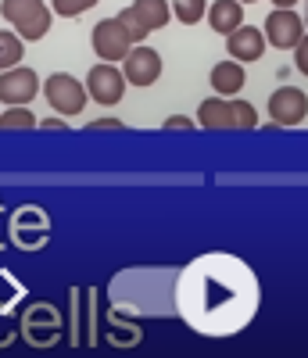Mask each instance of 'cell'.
<instances>
[{
	"mask_svg": "<svg viewBox=\"0 0 308 358\" xmlns=\"http://www.w3.org/2000/svg\"><path fill=\"white\" fill-rule=\"evenodd\" d=\"M40 90H43V97H47V104L57 111V115H65V118H72V115H79L83 108H86V86L76 79V76H69V72H54L47 83H40Z\"/></svg>",
	"mask_w": 308,
	"mask_h": 358,
	"instance_id": "cell-1",
	"label": "cell"
},
{
	"mask_svg": "<svg viewBox=\"0 0 308 358\" xmlns=\"http://www.w3.org/2000/svg\"><path fill=\"white\" fill-rule=\"evenodd\" d=\"M86 97H94L104 108H115L122 97H126V76H122L111 62H97L86 72Z\"/></svg>",
	"mask_w": 308,
	"mask_h": 358,
	"instance_id": "cell-2",
	"label": "cell"
},
{
	"mask_svg": "<svg viewBox=\"0 0 308 358\" xmlns=\"http://www.w3.org/2000/svg\"><path fill=\"white\" fill-rule=\"evenodd\" d=\"M122 76H126V86H154L162 79V54L154 47L133 43L122 57Z\"/></svg>",
	"mask_w": 308,
	"mask_h": 358,
	"instance_id": "cell-3",
	"label": "cell"
},
{
	"mask_svg": "<svg viewBox=\"0 0 308 358\" xmlns=\"http://www.w3.org/2000/svg\"><path fill=\"white\" fill-rule=\"evenodd\" d=\"M90 43H94V54L101 57V62H122V57L130 54V47H133V40H130V33L122 29V22L118 18H104V22H97L94 25V33H90Z\"/></svg>",
	"mask_w": 308,
	"mask_h": 358,
	"instance_id": "cell-4",
	"label": "cell"
},
{
	"mask_svg": "<svg viewBox=\"0 0 308 358\" xmlns=\"http://www.w3.org/2000/svg\"><path fill=\"white\" fill-rule=\"evenodd\" d=\"M265 111H269V118L276 126H301L304 115H308V94L298 90V86H280L269 97Z\"/></svg>",
	"mask_w": 308,
	"mask_h": 358,
	"instance_id": "cell-5",
	"label": "cell"
},
{
	"mask_svg": "<svg viewBox=\"0 0 308 358\" xmlns=\"http://www.w3.org/2000/svg\"><path fill=\"white\" fill-rule=\"evenodd\" d=\"M304 36V22L290 8H276L265 18V43L276 50H294V43Z\"/></svg>",
	"mask_w": 308,
	"mask_h": 358,
	"instance_id": "cell-6",
	"label": "cell"
},
{
	"mask_svg": "<svg viewBox=\"0 0 308 358\" xmlns=\"http://www.w3.org/2000/svg\"><path fill=\"white\" fill-rule=\"evenodd\" d=\"M40 94V76L33 72V69H22V65H15V69H4L0 72V104H29Z\"/></svg>",
	"mask_w": 308,
	"mask_h": 358,
	"instance_id": "cell-7",
	"label": "cell"
},
{
	"mask_svg": "<svg viewBox=\"0 0 308 358\" xmlns=\"http://www.w3.org/2000/svg\"><path fill=\"white\" fill-rule=\"evenodd\" d=\"M226 50H230L233 62L251 65V62H258L262 50H265V33L255 29V25H237L233 33L226 36Z\"/></svg>",
	"mask_w": 308,
	"mask_h": 358,
	"instance_id": "cell-8",
	"label": "cell"
},
{
	"mask_svg": "<svg viewBox=\"0 0 308 358\" xmlns=\"http://www.w3.org/2000/svg\"><path fill=\"white\" fill-rule=\"evenodd\" d=\"M208 83H211V90H215L219 97H237L240 90H244V83H248V72H244V65H240V62L226 57V62L211 65V76H208Z\"/></svg>",
	"mask_w": 308,
	"mask_h": 358,
	"instance_id": "cell-9",
	"label": "cell"
},
{
	"mask_svg": "<svg viewBox=\"0 0 308 358\" xmlns=\"http://www.w3.org/2000/svg\"><path fill=\"white\" fill-rule=\"evenodd\" d=\"M204 15H208V25L219 36H230L237 25H244V4H240V0H215Z\"/></svg>",
	"mask_w": 308,
	"mask_h": 358,
	"instance_id": "cell-10",
	"label": "cell"
},
{
	"mask_svg": "<svg viewBox=\"0 0 308 358\" xmlns=\"http://www.w3.org/2000/svg\"><path fill=\"white\" fill-rule=\"evenodd\" d=\"M50 22H54V11H50L47 4H40V8L29 11L25 18L15 22V33H18L25 43H36V40H43V36L50 33Z\"/></svg>",
	"mask_w": 308,
	"mask_h": 358,
	"instance_id": "cell-11",
	"label": "cell"
},
{
	"mask_svg": "<svg viewBox=\"0 0 308 358\" xmlns=\"http://www.w3.org/2000/svg\"><path fill=\"white\" fill-rule=\"evenodd\" d=\"M197 126H201V129H233V126H230V101L208 97V101L197 108Z\"/></svg>",
	"mask_w": 308,
	"mask_h": 358,
	"instance_id": "cell-12",
	"label": "cell"
},
{
	"mask_svg": "<svg viewBox=\"0 0 308 358\" xmlns=\"http://www.w3.org/2000/svg\"><path fill=\"white\" fill-rule=\"evenodd\" d=\"M133 11L144 18L147 29H165L172 22V8L169 0H133Z\"/></svg>",
	"mask_w": 308,
	"mask_h": 358,
	"instance_id": "cell-13",
	"label": "cell"
},
{
	"mask_svg": "<svg viewBox=\"0 0 308 358\" xmlns=\"http://www.w3.org/2000/svg\"><path fill=\"white\" fill-rule=\"evenodd\" d=\"M22 54H25V40L15 29H0V72L22 65Z\"/></svg>",
	"mask_w": 308,
	"mask_h": 358,
	"instance_id": "cell-14",
	"label": "cell"
},
{
	"mask_svg": "<svg viewBox=\"0 0 308 358\" xmlns=\"http://www.w3.org/2000/svg\"><path fill=\"white\" fill-rule=\"evenodd\" d=\"M0 129H36V115L29 104H8L0 111Z\"/></svg>",
	"mask_w": 308,
	"mask_h": 358,
	"instance_id": "cell-15",
	"label": "cell"
},
{
	"mask_svg": "<svg viewBox=\"0 0 308 358\" xmlns=\"http://www.w3.org/2000/svg\"><path fill=\"white\" fill-rule=\"evenodd\" d=\"M169 8H172V18H179L183 25H197L208 11L204 0H169Z\"/></svg>",
	"mask_w": 308,
	"mask_h": 358,
	"instance_id": "cell-16",
	"label": "cell"
},
{
	"mask_svg": "<svg viewBox=\"0 0 308 358\" xmlns=\"http://www.w3.org/2000/svg\"><path fill=\"white\" fill-rule=\"evenodd\" d=\"M230 126L233 129H258V111L248 101H230Z\"/></svg>",
	"mask_w": 308,
	"mask_h": 358,
	"instance_id": "cell-17",
	"label": "cell"
},
{
	"mask_svg": "<svg viewBox=\"0 0 308 358\" xmlns=\"http://www.w3.org/2000/svg\"><path fill=\"white\" fill-rule=\"evenodd\" d=\"M118 22H122V29H126V33H130V40L133 43H140V40H147V33H150V29L144 25V18L133 11V8H122L118 15H115Z\"/></svg>",
	"mask_w": 308,
	"mask_h": 358,
	"instance_id": "cell-18",
	"label": "cell"
},
{
	"mask_svg": "<svg viewBox=\"0 0 308 358\" xmlns=\"http://www.w3.org/2000/svg\"><path fill=\"white\" fill-rule=\"evenodd\" d=\"M43 0H0V15H4V22H18V18H25L33 8H40Z\"/></svg>",
	"mask_w": 308,
	"mask_h": 358,
	"instance_id": "cell-19",
	"label": "cell"
},
{
	"mask_svg": "<svg viewBox=\"0 0 308 358\" xmlns=\"http://www.w3.org/2000/svg\"><path fill=\"white\" fill-rule=\"evenodd\" d=\"M97 0H50V11L61 18H79L83 11H90Z\"/></svg>",
	"mask_w": 308,
	"mask_h": 358,
	"instance_id": "cell-20",
	"label": "cell"
},
{
	"mask_svg": "<svg viewBox=\"0 0 308 358\" xmlns=\"http://www.w3.org/2000/svg\"><path fill=\"white\" fill-rule=\"evenodd\" d=\"M294 62H298V72L308 76V36H301V40L294 43Z\"/></svg>",
	"mask_w": 308,
	"mask_h": 358,
	"instance_id": "cell-21",
	"label": "cell"
},
{
	"mask_svg": "<svg viewBox=\"0 0 308 358\" xmlns=\"http://www.w3.org/2000/svg\"><path fill=\"white\" fill-rule=\"evenodd\" d=\"M165 129H197V126L190 122V118H187V115H172V118H169V122H165Z\"/></svg>",
	"mask_w": 308,
	"mask_h": 358,
	"instance_id": "cell-22",
	"label": "cell"
},
{
	"mask_svg": "<svg viewBox=\"0 0 308 358\" xmlns=\"http://www.w3.org/2000/svg\"><path fill=\"white\" fill-rule=\"evenodd\" d=\"M90 129H122L118 118H97V122H90Z\"/></svg>",
	"mask_w": 308,
	"mask_h": 358,
	"instance_id": "cell-23",
	"label": "cell"
},
{
	"mask_svg": "<svg viewBox=\"0 0 308 358\" xmlns=\"http://www.w3.org/2000/svg\"><path fill=\"white\" fill-rule=\"evenodd\" d=\"M40 129H47V133H54V129H65V122L61 118H43V122H36Z\"/></svg>",
	"mask_w": 308,
	"mask_h": 358,
	"instance_id": "cell-24",
	"label": "cell"
},
{
	"mask_svg": "<svg viewBox=\"0 0 308 358\" xmlns=\"http://www.w3.org/2000/svg\"><path fill=\"white\" fill-rule=\"evenodd\" d=\"M272 4H276V8H294L298 0H272Z\"/></svg>",
	"mask_w": 308,
	"mask_h": 358,
	"instance_id": "cell-25",
	"label": "cell"
},
{
	"mask_svg": "<svg viewBox=\"0 0 308 358\" xmlns=\"http://www.w3.org/2000/svg\"><path fill=\"white\" fill-rule=\"evenodd\" d=\"M240 4H255V0H240Z\"/></svg>",
	"mask_w": 308,
	"mask_h": 358,
	"instance_id": "cell-26",
	"label": "cell"
}]
</instances>
